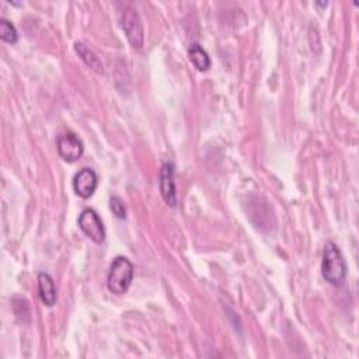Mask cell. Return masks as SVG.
Segmentation results:
<instances>
[{"instance_id": "7a4b0ae2", "label": "cell", "mask_w": 359, "mask_h": 359, "mask_svg": "<svg viewBox=\"0 0 359 359\" xmlns=\"http://www.w3.org/2000/svg\"><path fill=\"white\" fill-rule=\"evenodd\" d=\"M133 280V264L122 255L115 257L113 261L108 277H107V288L110 292L115 295L125 293Z\"/></svg>"}, {"instance_id": "3957f363", "label": "cell", "mask_w": 359, "mask_h": 359, "mask_svg": "<svg viewBox=\"0 0 359 359\" xmlns=\"http://www.w3.org/2000/svg\"><path fill=\"white\" fill-rule=\"evenodd\" d=\"M122 28L125 31V35H126L129 43L133 48L139 50L144 47L145 31H144L142 19L137 9L128 6L122 12Z\"/></svg>"}, {"instance_id": "9c48e42d", "label": "cell", "mask_w": 359, "mask_h": 359, "mask_svg": "<svg viewBox=\"0 0 359 359\" xmlns=\"http://www.w3.org/2000/svg\"><path fill=\"white\" fill-rule=\"evenodd\" d=\"M75 50H76V52L79 54V57L81 58V61L90 68V69H93L96 73H99V75H103L104 73V68H103V64H101V61H100V58L92 51V50H88L86 45L83 43V42H75Z\"/></svg>"}, {"instance_id": "5b68a950", "label": "cell", "mask_w": 359, "mask_h": 359, "mask_svg": "<svg viewBox=\"0 0 359 359\" xmlns=\"http://www.w3.org/2000/svg\"><path fill=\"white\" fill-rule=\"evenodd\" d=\"M97 184H99L97 174L90 167H83L73 178V190L83 200H87L95 194Z\"/></svg>"}, {"instance_id": "6da1fadb", "label": "cell", "mask_w": 359, "mask_h": 359, "mask_svg": "<svg viewBox=\"0 0 359 359\" xmlns=\"http://www.w3.org/2000/svg\"><path fill=\"white\" fill-rule=\"evenodd\" d=\"M322 274H323V278L334 287H340L345 280L347 264H345L341 250L338 249V246L334 242H327L324 244Z\"/></svg>"}, {"instance_id": "8fae6325", "label": "cell", "mask_w": 359, "mask_h": 359, "mask_svg": "<svg viewBox=\"0 0 359 359\" xmlns=\"http://www.w3.org/2000/svg\"><path fill=\"white\" fill-rule=\"evenodd\" d=\"M0 38H2L5 42L9 43H16L19 39V34L16 27L6 19L0 20Z\"/></svg>"}, {"instance_id": "8992f818", "label": "cell", "mask_w": 359, "mask_h": 359, "mask_svg": "<svg viewBox=\"0 0 359 359\" xmlns=\"http://www.w3.org/2000/svg\"><path fill=\"white\" fill-rule=\"evenodd\" d=\"M57 146H58L59 156L68 163L77 162L84 152L83 142L72 132L61 135V137L58 138Z\"/></svg>"}, {"instance_id": "52a82bcc", "label": "cell", "mask_w": 359, "mask_h": 359, "mask_svg": "<svg viewBox=\"0 0 359 359\" xmlns=\"http://www.w3.org/2000/svg\"><path fill=\"white\" fill-rule=\"evenodd\" d=\"M159 187L163 200L167 205L175 206L177 204V193H175V182H174V164L164 163L160 168V180Z\"/></svg>"}, {"instance_id": "7c38bea8", "label": "cell", "mask_w": 359, "mask_h": 359, "mask_svg": "<svg viewBox=\"0 0 359 359\" xmlns=\"http://www.w3.org/2000/svg\"><path fill=\"white\" fill-rule=\"evenodd\" d=\"M110 208H111L113 213L117 217H119V219H125L126 217V206H125L124 201L119 197H111Z\"/></svg>"}, {"instance_id": "277c9868", "label": "cell", "mask_w": 359, "mask_h": 359, "mask_svg": "<svg viewBox=\"0 0 359 359\" xmlns=\"http://www.w3.org/2000/svg\"><path fill=\"white\" fill-rule=\"evenodd\" d=\"M79 228L88 239H92L97 244H101L106 240V229L103 220L99 213L92 208H86L80 213Z\"/></svg>"}, {"instance_id": "ba28073f", "label": "cell", "mask_w": 359, "mask_h": 359, "mask_svg": "<svg viewBox=\"0 0 359 359\" xmlns=\"http://www.w3.org/2000/svg\"><path fill=\"white\" fill-rule=\"evenodd\" d=\"M38 291H39V298L43 304L51 307L57 303V300H58L57 287L50 274H47V273L38 274Z\"/></svg>"}, {"instance_id": "30bf717a", "label": "cell", "mask_w": 359, "mask_h": 359, "mask_svg": "<svg viewBox=\"0 0 359 359\" xmlns=\"http://www.w3.org/2000/svg\"><path fill=\"white\" fill-rule=\"evenodd\" d=\"M188 57H190V61L193 62V65L201 70V72H205L211 68V59H209V55L206 54V51L201 47L200 43H193L190 50H188Z\"/></svg>"}]
</instances>
